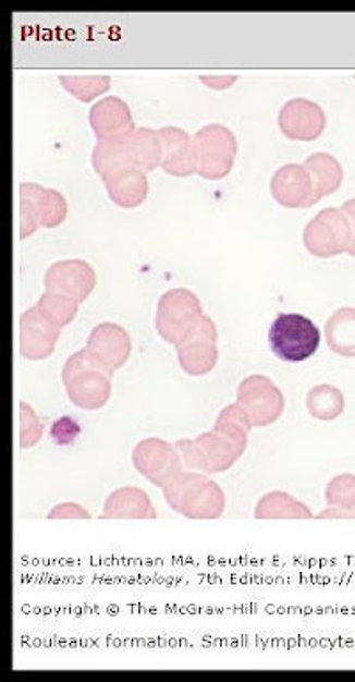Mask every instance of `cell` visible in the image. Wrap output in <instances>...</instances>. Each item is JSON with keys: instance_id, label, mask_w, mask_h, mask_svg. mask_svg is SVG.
<instances>
[{"instance_id": "obj_22", "label": "cell", "mask_w": 355, "mask_h": 682, "mask_svg": "<svg viewBox=\"0 0 355 682\" xmlns=\"http://www.w3.org/2000/svg\"><path fill=\"white\" fill-rule=\"evenodd\" d=\"M346 253L355 258V233L354 236H352V242L351 245H348V251H346Z\"/></svg>"}, {"instance_id": "obj_3", "label": "cell", "mask_w": 355, "mask_h": 682, "mask_svg": "<svg viewBox=\"0 0 355 682\" xmlns=\"http://www.w3.org/2000/svg\"><path fill=\"white\" fill-rule=\"evenodd\" d=\"M269 343L279 360L301 363L315 356L320 346V331L304 315L281 313L270 326Z\"/></svg>"}, {"instance_id": "obj_10", "label": "cell", "mask_w": 355, "mask_h": 682, "mask_svg": "<svg viewBox=\"0 0 355 682\" xmlns=\"http://www.w3.org/2000/svg\"><path fill=\"white\" fill-rule=\"evenodd\" d=\"M306 169L313 183V203L317 205L320 199L336 193L343 183V168L340 160L331 154H313L304 160Z\"/></svg>"}, {"instance_id": "obj_17", "label": "cell", "mask_w": 355, "mask_h": 682, "mask_svg": "<svg viewBox=\"0 0 355 682\" xmlns=\"http://www.w3.org/2000/svg\"><path fill=\"white\" fill-rule=\"evenodd\" d=\"M61 86L82 103L93 101L111 89L109 75H61Z\"/></svg>"}, {"instance_id": "obj_9", "label": "cell", "mask_w": 355, "mask_h": 682, "mask_svg": "<svg viewBox=\"0 0 355 682\" xmlns=\"http://www.w3.org/2000/svg\"><path fill=\"white\" fill-rule=\"evenodd\" d=\"M95 284L91 265L82 260H64L53 264L47 272L49 290H63L72 293L77 301H84Z\"/></svg>"}, {"instance_id": "obj_16", "label": "cell", "mask_w": 355, "mask_h": 682, "mask_svg": "<svg viewBox=\"0 0 355 682\" xmlns=\"http://www.w3.org/2000/svg\"><path fill=\"white\" fill-rule=\"evenodd\" d=\"M91 346L97 349L100 356L106 357L107 361H112L114 366H120L130 352V341L125 332L121 331L118 326H111V324L100 326L97 331L93 332Z\"/></svg>"}, {"instance_id": "obj_14", "label": "cell", "mask_w": 355, "mask_h": 682, "mask_svg": "<svg viewBox=\"0 0 355 682\" xmlns=\"http://www.w3.org/2000/svg\"><path fill=\"white\" fill-rule=\"evenodd\" d=\"M126 143H128L135 169L146 174L160 168L163 149L159 132L148 126H140V129H135L134 134L126 137Z\"/></svg>"}, {"instance_id": "obj_8", "label": "cell", "mask_w": 355, "mask_h": 682, "mask_svg": "<svg viewBox=\"0 0 355 682\" xmlns=\"http://www.w3.org/2000/svg\"><path fill=\"white\" fill-rule=\"evenodd\" d=\"M159 135L163 149L160 168L176 179H187L196 174L193 137L178 126H163Z\"/></svg>"}, {"instance_id": "obj_2", "label": "cell", "mask_w": 355, "mask_h": 682, "mask_svg": "<svg viewBox=\"0 0 355 682\" xmlns=\"http://www.w3.org/2000/svg\"><path fill=\"white\" fill-rule=\"evenodd\" d=\"M66 217L68 203L59 191L38 183L20 185V239L34 235L39 228L61 227Z\"/></svg>"}, {"instance_id": "obj_15", "label": "cell", "mask_w": 355, "mask_h": 682, "mask_svg": "<svg viewBox=\"0 0 355 682\" xmlns=\"http://www.w3.org/2000/svg\"><path fill=\"white\" fill-rule=\"evenodd\" d=\"M327 343L340 356H355V309L341 308L327 322Z\"/></svg>"}, {"instance_id": "obj_4", "label": "cell", "mask_w": 355, "mask_h": 682, "mask_svg": "<svg viewBox=\"0 0 355 682\" xmlns=\"http://www.w3.org/2000/svg\"><path fill=\"white\" fill-rule=\"evenodd\" d=\"M354 230L341 208H323L307 222L303 242L306 249L317 258H332L348 251Z\"/></svg>"}, {"instance_id": "obj_18", "label": "cell", "mask_w": 355, "mask_h": 682, "mask_svg": "<svg viewBox=\"0 0 355 682\" xmlns=\"http://www.w3.org/2000/svg\"><path fill=\"white\" fill-rule=\"evenodd\" d=\"M307 405H309L311 414L318 418H336L338 414L343 411V394L332 386H318L315 390L309 391Z\"/></svg>"}, {"instance_id": "obj_13", "label": "cell", "mask_w": 355, "mask_h": 682, "mask_svg": "<svg viewBox=\"0 0 355 682\" xmlns=\"http://www.w3.org/2000/svg\"><path fill=\"white\" fill-rule=\"evenodd\" d=\"M197 309L199 306L193 293L183 292V290L166 293L160 303L159 317V327L163 337L168 340L174 338V329L188 322L196 315Z\"/></svg>"}, {"instance_id": "obj_19", "label": "cell", "mask_w": 355, "mask_h": 682, "mask_svg": "<svg viewBox=\"0 0 355 682\" xmlns=\"http://www.w3.org/2000/svg\"><path fill=\"white\" fill-rule=\"evenodd\" d=\"M29 320L30 327L24 322V334H22V338H24V346L27 345L29 341H44L45 346H47L49 351H52L53 338H49V334L44 332V329H41L38 324L34 322L33 315H30Z\"/></svg>"}, {"instance_id": "obj_1", "label": "cell", "mask_w": 355, "mask_h": 682, "mask_svg": "<svg viewBox=\"0 0 355 682\" xmlns=\"http://www.w3.org/2000/svg\"><path fill=\"white\" fill-rule=\"evenodd\" d=\"M196 174L205 180H222L233 169L238 143L233 132L221 123L203 126L193 135Z\"/></svg>"}, {"instance_id": "obj_21", "label": "cell", "mask_w": 355, "mask_h": 682, "mask_svg": "<svg viewBox=\"0 0 355 682\" xmlns=\"http://www.w3.org/2000/svg\"><path fill=\"white\" fill-rule=\"evenodd\" d=\"M341 210L345 211V216L348 217V221H351L352 230L355 231V197L354 199H348Z\"/></svg>"}, {"instance_id": "obj_7", "label": "cell", "mask_w": 355, "mask_h": 682, "mask_svg": "<svg viewBox=\"0 0 355 682\" xmlns=\"http://www.w3.org/2000/svg\"><path fill=\"white\" fill-rule=\"evenodd\" d=\"M270 194L284 208H309L313 203L311 176L301 163H286L270 180Z\"/></svg>"}, {"instance_id": "obj_11", "label": "cell", "mask_w": 355, "mask_h": 682, "mask_svg": "<svg viewBox=\"0 0 355 682\" xmlns=\"http://www.w3.org/2000/svg\"><path fill=\"white\" fill-rule=\"evenodd\" d=\"M107 194L121 208H137L146 202L149 193L148 176L139 169L130 168L106 180Z\"/></svg>"}, {"instance_id": "obj_20", "label": "cell", "mask_w": 355, "mask_h": 682, "mask_svg": "<svg viewBox=\"0 0 355 682\" xmlns=\"http://www.w3.org/2000/svg\"><path fill=\"white\" fill-rule=\"evenodd\" d=\"M199 81L208 87V89H216V92H224L230 89L238 77L236 75H201Z\"/></svg>"}, {"instance_id": "obj_5", "label": "cell", "mask_w": 355, "mask_h": 682, "mask_svg": "<svg viewBox=\"0 0 355 682\" xmlns=\"http://www.w3.org/2000/svg\"><path fill=\"white\" fill-rule=\"evenodd\" d=\"M279 131L290 141L311 143L323 134L327 115L322 107L306 98H293L279 111Z\"/></svg>"}, {"instance_id": "obj_6", "label": "cell", "mask_w": 355, "mask_h": 682, "mask_svg": "<svg viewBox=\"0 0 355 682\" xmlns=\"http://www.w3.org/2000/svg\"><path fill=\"white\" fill-rule=\"evenodd\" d=\"M89 125L98 141L126 139L137 129L128 103L120 97H107L95 103L89 111Z\"/></svg>"}, {"instance_id": "obj_12", "label": "cell", "mask_w": 355, "mask_h": 682, "mask_svg": "<svg viewBox=\"0 0 355 682\" xmlns=\"http://www.w3.org/2000/svg\"><path fill=\"white\" fill-rule=\"evenodd\" d=\"M91 163L95 173L103 182L125 169L134 168L126 139L98 141V145L93 149Z\"/></svg>"}]
</instances>
